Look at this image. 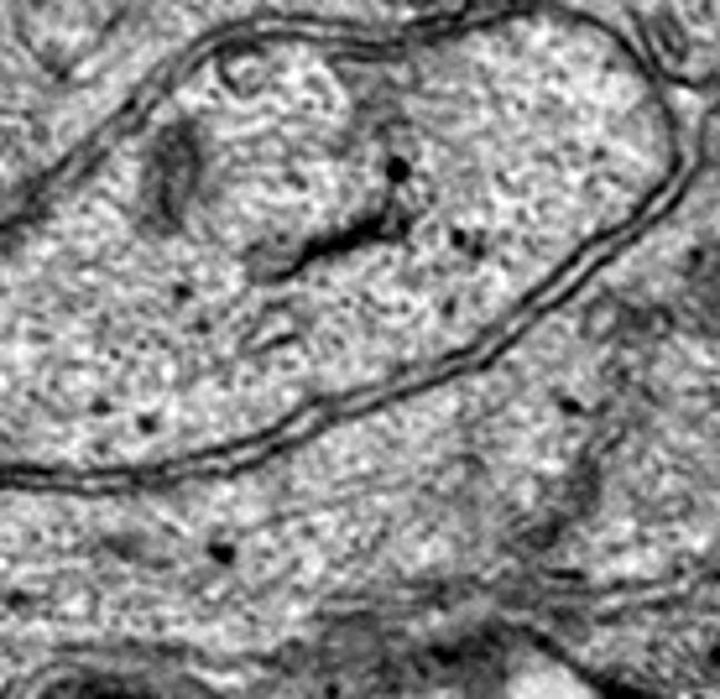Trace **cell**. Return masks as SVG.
<instances>
[{"mask_svg":"<svg viewBox=\"0 0 720 699\" xmlns=\"http://www.w3.org/2000/svg\"><path fill=\"white\" fill-rule=\"evenodd\" d=\"M658 172L590 32L261 42L162 94L0 251L6 324L298 329L507 298Z\"/></svg>","mask_w":720,"mask_h":699,"instance_id":"cell-1","label":"cell"},{"mask_svg":"<svg viewBox=\"0 0 720 699\" xmlns=\"http://www.w3.org/2000/svg\"><path fill=\"white\" fill-rule=\"evenodd\" d=\"M392 699H596L574 673L543 663V658H486V663L454 668L418 683L412 695Z\"/></svg>","mask_w":720,"mask_h":699,"instance_id":"cell-2","label":"cell"},{"mask_svg":"<svg viewBox=\"0 0 720 699\" xmlns=\"http://www.w3.org/2000/svg\"><path fill=\"white\" fill-rule=\"evenodd\" d=\"M637 21L673 73H720V0H637Z\"/></svg>","mask_w":720,"mask_h":699,"instance_id":"cell-3","label":"cell"}]
</instances>
